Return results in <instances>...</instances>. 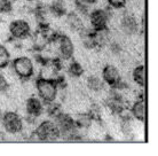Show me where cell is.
<instances>
[{"label":"cell","mask_w":158,"mask_h":156,"mask_svg":"<svg viewBox=\"0 0 158 156\" xmlns=\"http://www.w3.org/2000/svg\"><path fill=\"white\" fill-rule=\"evenodd\" d=\"M48 44L55 45V52L62 61H70L75 54V45L70 37L62 33H53Z\"/></svg>","instance_id":"6da1fadb"},{"label":"cell","mask_w":158,"mask_h":156,"mask_svg":"<svg viewBox=\"0 0 158 156\" xmlns=\"http://www.w3.org/2000/svg\"><path fill=\"white\" fill-rule=\"evenodd\" d=\"M48 12L56 17L65 16L68 13V5L65 0H53L51 6L48 7Z\"/></svg>","instance_id":"4fadbf2b"},{"label":"cell","mask_w":158,"mask_h":156,"mask_svg":"<svg viewBox=\"0 0 158 156\" xmlns=\"http://www.w3.org/2000/svg\"><path fill=\"white\" fill-rule=\"evenodd\" d=\"M25 1H28V2H32V1H35V0H25Z\"/></svg>","instance_id":"603a6c76"},{"label":"cell","mask_w":158,"mask_h":156,"mask_svg":"<svg viewBox=\"0 0 158 156\" xmlns=\"http://www.w3.org/2000/svg\"><path fill=\"white\" fill-rule=\"evenodd\" d=\"M9 90V83L7 78L0 72V93H6Z\"/></svg>","instance_id":"44dd1931"},{"label":"cell","mask_w":158,"mask_h":156,"mask_svg":"<svg viewBox=\"0 0 158 156\" xmlns=\"http://www.w3.org/2000/svg\"><path fill=\"white\" fill-rule=\"evenodd\" d=\"M33 137H36L37 140L40 141H55L61 138V133L55 120H46L37 125Z\"/></svg>","instance_id":"3957f363"},{"label":"cell","mask_w":158,"mask_h":156,"mask_svg":"<svg viewBox=\"0 0 158 156\" xmlns=\"http://www.w3.org/2000/svg\"><path fill=\"white\" fill-rule=\"evenodd\" d=\"M68 72H69L70 76L75 77V78H78V77H80L84 74V68L78 61L73 60L69 63V65H68Z\"/></svg>","instance_id":"e0dca14e"},{"label":"cell","mask_w":158,"mask_h":156,"mask_svg":"<svg viewBox=\"0 0 158 156\" xmlns=\"http://www.w3.org/2000/svg\"><path fill=\"white\" fill-rule=\"evenodd\" d=\"M132 79L140 87H143L146 84V69L143 64H139L132 70Z\"/></svg>","instance_id":"2e32d148"},{"label":"cell","mask_w":158,"mask_h":156,"mask_svg":"<svg viewBox=\"0 0 158 156\" xmlns=\"http://www.w3.org/2000/svg\"><path fill=\"white\" fill-rule=\"evenodd\" d=\"M75 120L76 126L80 130V131H85V130H88L91 128L92 124H93V120L92 117L89 116L88 112H83V114H78Z\"/></svg>","instance_id":"9a60e30c"},{"label":"cell","mask_w":158,"mask_h":156,"mask_svg":"<svg viewBox=\"0 0 158 156\" xmlns=\"http://www.w3.org/2000/svg\"><path fill=\"white\" fill-rule=\"evenodd\" d=\"M102 79L104 84L110 86L111 88L123 90L125 87V84L123 82L120 71L112 64H107L102 69Z\"/></svg>","instance_id":"52a82bcc"},{"label":"cell","mask_w":158,"mask_h":156,"mask_svg":"<svg viewBox=\"0 0 158 156\" xmlns=\"http://www.w3.org/2000/svg\"><path fill=\"white\" fill-rule=\"evenodd\" d=\"M8 30L13 39L17 41H24L31 36V25L28 21L23 19L12 21L8 27Z\"/></svg>","instance_id":"8992f818"},{"label":"cell","mask_w":158,"mask_h":156,"mask_svg":"<svg viewBox=\"0 0 158 156\" xmlns=\"http://www.w3.org/2000/svg\"><path fill=\"white\" fill-rule=\"evenodd\" d=\"M12 68L20 79L28 80L35 75V63L29 56H19L14 59Z\"/></svg>","instance_id":"277c9868"},{"label":"cell","mask_w":158,"mask_h":156,"mask_svg":"<svg viewBox=\"0 0 158 156\" xmlns=\"http://www.w3.org/2000/svg\"><path fill=\"white\" fill-rule=\"evenodd\" d=\"M130 114L132 118L136 122H143L146 118V106L143 98H136L135 101L131 104Z\"/></svg>","instance_id":"8fae6325"},{"label":"cell","mask_w":158,"mask_h":156,"mask_svg":"<svg viewBox=\"0 0 158 156\" xmlns=\"http://www.w3.org/2000/svg\"><path fill=\"white\" fill-rule=\"evenodd\" d=\"M76 1L81 2V4H85V5H88V6H92V5H94L98 0H76Z\"/></svg>","instance_id":"7402d4cb"},{"label":"cell","mask_w":158,"mask_h":156,"mask_svg":"<svg viewBox=\"0 0 158 156\" xmlns=\"http://www.w3.org/2000/svg\"><path fill=\"white\" fill-rule=\"evenodd\" d=\"M36 90L38 93V98L45 104L57 100L59 86L54 79H47V78L40 77L36 82Z\"/></svg>","instance_id":"7a4b0ae2"},{"label":"cell","mask_w":158,"mask_h":156,"mask_svg":"<svg viewBox=\"0 0 158 156\" xmlns=\"http://www.w3.org/2000/svg\"><path fill=\"white\" fill-rule=\"evenodd\" d=\"M86 86L91 92L101 93L102 91H104L106 84H104L102 78H100L98 76H89L86 79Z\"/></svg>","instance_id":"5bb4252c"},{"label":"cell","mask_w":158,"mask_h":156,"mask_svg":"<svg viewBox=\"0 0 158 156\" xmlns=\"http://www.w3.org/2000/svg\"><path fill=\"white\" fill-rule=\"evenodd\" d=\"M108 6H110L114 9H123L127 4V0H106Z\"/></svg>","instance_id":"ffe728a7"},{"label":"cell","mask_w":158,"mask_h":156,"mask_svg":"<svg viewBox=\"0 0 158 156\" xmlns=\"http://www.w3.org/2000/svg\"><path fill=\"white\" fill-rule=\"evenodd\" d=\"M45 112V103L40 100L38 96H30L25 102V112L28 118L36 120L39 118Z\"/></svg>","instance_id":"9c48e42d"},{"label":"cell","mask_w":158,"mask_h":156,"mask_svg":"<svg viewBox=\"0 0 158 156\" xmlns=\"http://www.w3.org/2000/svg\"><path fill=\"white\" fill-rule=\"evenodd\" d=\"M15 0H0V13L8 14L13 11Z\"/></svg>","instance_id":"d6986e66"},{"label":"cell","mask_w":158,"mask_h":156,"mask_svg":"<svg viewBox=\"0 0 158 156\" xmlns=\"http://www.w3.org/2000/svg\"><path fill=\"white\" fill-rule=\"evenodd\" d=\"M139 22L136 17L132 14H124L120 19V30L126 36H134L139 31Z\"/></svg>","instance_id":"30bf717a"},{"label":"cell","mask_w":158,"mask_h":156,"mask_svg":"<svg viewBox=\"0 0 158 156\" xmlns=\"http://www.w3.org/2000/svg\"><path fill=\"white\" fill-rule=\"evenodd\" d=\"M2 128L9 134H19L24 130V120L16 112H6L1 116Z\"/></svg>","instance_id":"5b68a950"},{"label":"cell","mask_w":158,"mask_h":156,"mask_svg":"<svg viewBox=\"0 0 158 156\" xmlns=\"http://www.w3.org/2000/svg\"><path fill=\"white\" fill-rule=\"evenodd\" d=\"M67 20H65V23L69 27V29L71 30V31H75V32H80L85 28V25H84V22L81 20V16L80 14H78L77 12H70V13H67Z\"/></svg>","instance_id":"7c38bea8"},{"label":"cell","mask_w":158,"mask_h":156,"mask_svg":"<svg viewBox=\"0 0 158 156\" xmlns=\"http://www.w3.org/2000/svg\"><path fill=\"white\" fill-rule=\"evenodd\" d=\"M10 63V52L4 45H0V70L8 67Z\"/></svg>","instance_id":"ac0fdd59"},{"label":"cell","mask_w":158,"mask_h":156,"mask_svg":"<svg viewBox=\"0 0 158 156\" xmlns=\"http://www.w3.org/2000/svg\"><path fill=\"white\" fill-rule=\"evenodd\" d=\"M89 24L92 27V30L94 31H102L107 30L108 23L110 21V13L106 8H96L93 9L89 14Z\"/></svg>","instance_id":"ba28073f"}]
</instances>
